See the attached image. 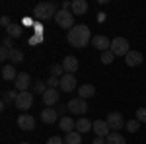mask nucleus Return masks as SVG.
<instances>
[{
    "mask_svg": "<svg viewBox=\"0 0 146 144\" xmlns=\"http://www.w3.org/2000/svg\"><path fill=\"white\" fill-rule=\"evenodd\" d=\"M62 68H64L66 74H74V72L78 70V58H76V56H64Z\"/></svg>",
    "mask_w": 146,
    "mask_h": 144,
    "instance_id": "4468645a",
    "label": "nucleus"
},
{
    "mask_svg": "<svg viewBox=\"0 0 146 144\" xmlns=\"http://www.w3.org/2000/svg\"><path fill=\"white\" fill-rule=\"evenodd\" d=\"M94 94H96V88H94L92 84H82L78 88V98H82V100H88Z\"/></svg>",
    "mask_w": 146,
    "mask_h": 144,
    "instance_id": "aec40b11",
    "label": "nucleus"
},
{
    "mask_svg": "<svg viewBox=\"0 0 146 144\" xmlns=\"http://www.w3.org/2000/svg\"><path fill=\"white\" fill-rule=\"evenodd\" d=\"M92 47H96L98 51H109L111 49V41L105 37V35H94V39H92Z\"/></svg>",
    "mask_w": 146,
    "mask_h": 144,
    "instance_id": "1a4fd4ad",
    "label": "nucleus"
},
{
    "mask_svg": "<svg viewBox=\"0 0 146 144\" xmlns=\"http://www.w3.org/2000/svg\"><path fill=\"white\" fill-rule=\"evenodd\" d=\"M105 144H127V140L121 136V133H111L105 138Z\"/></svg>",
    "mask_w": 146,
    "mask_h": 144,
    "instance_id": "b1692460",
    "label": "nucleus"
},
{
    "mask_svg": "<svg viewBox=\"0 0 146 144\" xmlns=\"http://www.w3.org/2000/svg\"><path fill=\"white\" fill-rule=\"evenodd\" d=\"M14 105H16V109H29L31 105H33V94L27 90V92H20L18 94V98H16V101H14Z\"/></svg>",
    "mask_w": 146,
    "mask_h": 144,
    "instance_id": "423d86ee",
    "label": "nucleus"
},
{
    "mask_svg": "<svg viewBox=\"0 0 146 144\" xmlns=\"http://www.w3.org/2000/svg\"><path fill=\"white\" fill-rule=\"evenodd\" d=\"M29 84H31V76L27 72H20L18 78H16V82H14V86H16L18 92H27L29 90Z\"/></svg>",
    "mask_w": 146,
    "mask_h": 144,
    "instance_id": "6e6552de",
    "label": "nucleus"
},
{
    "mask_svg": "<svg viewBox=\"0 0 146 144\" xmlns=\"http://www.w3.org/2000/svg\"><path fill=\"white\" fill-rule=\"evenodd\" d=\"M56 119H58V113L55 109H51V107H47V109L41 111V121L45 123V125H55Z\"/></svg>",
    "mask_w": 146,
    "mask_h": 144,
    "instance_id": "2eb2a0df",
    "label": "nucleus"
},
{
    "mask_svg": "<svg viewBox=\"0 0 146 144\" xmlns=\"http://www.w3.org/2000/svg\"><path fill=\"white\" fill-rule=\"evenodd\" d=\"M47 144H64V138H60V136H51Z\"/></svg>",
    "mask_w": 146,
    "mask_h": 144,
    "instance_id": "473e14b6",
    "label": "nucleus"
},
{
    "mask_svg": "<svg viewBox=\"0 0 146 144\" xmlns=\"http://www.w3.org/2000/svg\"><path fill=\"white\" fill-rule=\"evenodd\" d=\"M18 127H20L22 131H33L35 129V119L31 115H27V113H22V115L18 117Z\"/></svg>",
    "mask_w": 146,
    "mask_h": 144,
    "instance_id": "9d476101",
    "label": "nucleus"
},
{
    "mask_svg": "<svg viewBox=\"0 0 146 144\" xmlns=\"http://www.w3.org/2000/svg\"><path fill=\"white\" fill-rule=\"evenodd\" d=\"M58 127H60V131H64V133H72V131H76V123L72 121L70 117H60L58 119Z\"/></svg>",
    "mask_w": 146,
    "mask_h": 144,
    "instance_id": "a211bd4d",
    "label": "nucleus"
},
{
    "mask_svg": "<svg viewBox=\"0 0 146 144\" xmlns=\"http://www.w3.org/2000/svg\"><path fill=\"white\" fill-rule=\"evenodd\" d=\"M111 53L115 56H123L125 58L131 53V45L125 37H115V39H111Z\"/></svg>",
    "mask_w": 146,
    "mask_h": 144,
    "instance_id": "7ed1b4c3",
    "label": "nucleus"
},
{
    "mask_svg": "<svg viewBox=\"0 0 146 144\" xmlns=\"http://www.w3.org/2000/svg\"><path fill=\"white\" fill-rule=\"evenodd\" d=\"M66 39L74 49H84L86 45L90 43V39H94V37L90 35V27L84 25V23H80V25H74L66 33Z\"/></svg>",
    "mask_w": 146,
    "mask_h": 144,
    "instance_id": "f257e3e1",
    "label": "nucleus"
},
{
    "mask_svg": "<svg viewBox=\"0 0 146 144\" xmlns=\"http://www.w3.org/2000/svg\"><path fill=\"white\" fill-rule=\"evenodd\" d=\"M33 90H35V94H45L47 90H49V86H47V82H43V80H39V82H35V86H33Z\"/></svg>",
    "mask_w": 146,
    "mask_h": 144,
    "instance_id": "bb28decb",
    "label": "nucleus"
},
{
    "mask_svg": "<svg viewBox=\"0 0 146 144\" xmlns=\"http://www.w3.org/2000/svg\"><path fill=\"white\" fill-rule=\"evenodd\" d=\"M20 144H29V142H20Z\"/></svg>",
    "mask_w": 146,
    "mask_h": 144,
    "instance_id": "e433bc0d",
    "label": "nucleus"
},
{
    "mask_svg": "<svg viewBox=\"0 0 146 144\" xmlns=\"http://www.w3.org/2000/svg\"><path fill=\"white\" fill-rule=\"evenodd\" d=\"M6 33H8V37H14V39H18V37L22 35V27H20L18 23H12L10 27L6 29Z\"/></svg>",
    "mask_w": 146,
    "mask_h": 144,
    "instance_id": "393cba45",
    "label": "nucleus"
},
{
    "mask_svg": "<svg viewBox=\"0 0 146 144\" xmlns=\"http://www.w3.org/2000/svg\"><path fill=\"white\" fill-rule=\"evenodd\" d=\"M142 60H144V56H142L140 51H131L129 55L125 56L127 66H140V64H142Z\"/></svg>",
    "mask_w": 146,
    "mask_h": 144,
    "instance_id": "ddd939ff",
    "label": "nucleus"
},
{
    "mask_svg": "<svg viewBox=\"0 0 146 144\" xmlns=\"http://www.w3.org/2000/svg\"><path fill=\"white\" fill-rule=\"evenodd\" d=\"M64 74H66V72H64L62 64H53V66H51V76H55V78H62Z\"/></svg>",
    "mask_w": 146,
    "mask_h": 144,
    "instance_id": "a878e982",
    "label": "nucleus"
},
{
    "mask_svg": "<svg viewBox=\"0 0 146 144\" xmlns=\"http://www.w3.org/2000/svg\"><path fill=\"white\" fill-rule=\"evenodd\" d=\"M70 12H72L74 16H84V14L88 12V2H86V0H72Z\"/></svg>",
    "mask_w": 146,
    "mask_h": 144,
    "instance_id": "f3484780",
    "label": "nucleus"
},
{
    "mask_svg": "<svg viewBox=\"0 0 146 144\" xmlns=\"http://www.w3.org/2000/svg\"><path fill=\"white\" fill-rule=\"evenodd\" d=\"M113 58H115V55L111 53V49H109V51H103V53H101V62H103V64H111Z\"/></svg>",
    "mask_w": 146,
    "mask_h": 144,
    "instance_id": "cd10ccee",
    "label": "nucleus"
},
{
    "mask_svg": "<svg viewBox=\"0 0 146 144\" xmlns=\"http://www.w3.org/2000/svg\"><path fill=\"white\" fill-rule=\"evenodd\" d=\"M2 47H8V49H14V47H12V37H4V39H2Z\"/></svg>",
    "mask_w": 146,
    "mask_h": 144,
    "instance_id": "f704fd0d",
    "label": "nucleus"
},
{
    "mask_svg": "<svg viewBox=\"0 0 146 144\" xmlns=\"http://www.w3.org/2000/svg\"><path fill=\"white\" fill-rule=\"evenodd\" d=\"M55 22L58 27H62V29H72L74 27V14L70 10H58L55 16Z\"/></svg>",
    "mask_w": 146,
    "mask_h": 144,
    "instance_id": "20e7f679",
    "label": "nucleus"
},
{
    "mask_svg": "<svg viewBox=\"0 0 146 144\" xmlns=\"http://www.w3.org/2000/svg\"><path fill=\"white\" fill-rule=\"evenodd\" d=\"M0 23H2V27H6V29L12 25V22H10V18H8V16H2V18H0Z\"/></svg>",
    "mask_w": 146,
    "mask_h": 144,
    "instance_id": "72a5a7b5",
    "label": "nucleus"
},
{
    "mask_svg": "<svg viewBox=\"0 0 146 144\" xmlns=\"http://www.w3.org/2000/svg\"><path fill=\"white\" fill-rule=\"evenodd\" d=\"M138 127H140V125H138V121H136V119L127 121V125H125V129H127L129 133H136V131H138Z\"/></svg>",
    "mask_w": 146,
    "mask_h": 144,
    "instance_id": "c85d7f7f",
    "label": "nucleus"
},
{
    "mask_svg": "<svg viewBox=\"0 0 146 144\" xmlns=\"http://www.w3.org/2000/svg\"><path fill=\"white\" fill-rule=\"evenodd\" d=\"M33 16L37 20H51V18H55L56 16V4L55 2H41V4H37L33 10Z\"/></svg>",
    "mask_w": 146,
    "mask_h": 144,
    "instance_id": "f03ea898",
    "label": "nucleus"
},
{
    "mask_svg": "<svg viewBox=\"0 0 146 144\" xmlns=\"http://www.w3.org/2000/svg\"><path fill=\"white\" fill-rule=\"evenodd\" d=\"M66 109L70 113H74V115H84L88 111V103H86V100H82V98H72V100L68 101Z\"/></svg>",
    "mask_w": 146,
    "mask_h": 144,
    "instance_id": "0eeeda50",
    "label": "nucleus"
},
{
    "mask_svg": "<svg viewBox=\"0 0 146 144\" xmlns=\"http://www.w3.org/2000/svg\"><path fill=\"white\" fill-rule=\"evenodd\" d=\"M92 129H94L96 136H101V138H107L111 134V129H109L107 121H94V127Z\"/></svg>",
    "mask_w": 146,
    "mask_h": 144,
    "instance_id": "9b49d317",
    "label": "nucleus"
},
{
    "mask_svg": "<svg viewBox=\"0 0 146 144\" xmlns=\"http://www.w3.org/2000/svg\"><path fill=\"white\" fill-rule=\"evenodd\" d=\"M74 88H76V78H74V74H64V76L60 78V90L62 92L70 94V92H74Z\"/></svg>",
    "mask_w": 146,
    "mask_h": 144,
    "instance_id": "f8f14e48",
    "label": "nucleus"
},
{
    "mask_svg": "<svg viewBox=\"0 0 146 144\" xmlns=\"http://www.w3.org/2000/svg\"><path fill=\"white\" fill-rule=\"evenodd\" d=\"M10 62L12 64H22L23 62V51L22 49H10Z\"/></svg>",
    "mask_w": 146,
    "mask_h": 144,
    "instance_id": "4be33fe9",
    "label": "nucleus"
},
{
    "mask_svg": "<svg viewBox=\"0 0 146 144\" xmlns=\"http://www.w3.org/2000/svg\"><path fill=\"white\" fill-rule=\"evenodd\" d=\"M47 86L51 90H56V88H60V78H55V76H51L49 80H47Z\"/></svg>",
    "mask_w": 146,
    "mask_h": 144,
    "instance_id": "c756f323",
    "label": "nucleus"
},
{
    "mask_svg": "<svg viewBox=\"0 0 146 144\" xmlns=\"http://www.w3.org/2000/svg\"><path fill=\"white\" fill-rule=\"evenodd\" d=\"M64 144H82V134L78 131H72L64 136Z\"/></svg>",
    "mask_w": 146,
    "mask_h": 144,
    "instance_id": "5701e85b",
    "label": "nucleus"
},
{
    "mask_svg": "<svg viewBox=\"0 0 146 144\" xmlns=\"http://www.w3.org/2000/svg\"><path fill=\"white\" fill-rule=\"evenodd\" d=\"M107 125H109L111 133H119L121 129H125L127 121L123 119V115H121V113H117V111H111V113L107 115Z\"/></svg>",
    "mask_w": 146,
    "mask_h": 144,
    "instance_id": "39448f33",
    "label": "nucleus"
},
{
    "mask_svg": "<svg viewBox=\"0 0 146 144\" xmlns=\"http://www.w3.org/2000/svg\"><path fill=\"white\" fill-rule=\"evenodd\" d=\"M2 78H4V80H8V82H16L18 72H16L14 64H4V66H2Z\"/></svg>",
    "mask_w": 146,
    "mask_h": 144,
    "instance_id": "6ab92c4d",
    "label": "nucleus"
},
{
    "mask_svg": "<svg viewBox=\"0 0 146 144\" xmlns=\"http://www.w3.org/2000/svg\"><path fill=\"white\" fill-rule=\"evenodd\" d=\"M136 121L138 123H146V107L136 109Z\"/></svg>",
    "mask_w": 146,
    "mask_h": 144,
    "instance_id": "7c9ffc66",
    "label": "nucleus"
},
{
    "mask_svg": "<svg viewBox=\"0 0 146 144\" xmlns=\"http://www.w3.org/2000/svg\"><path fill=\"white\" fill-rule=\"evenodd\" d=\"M94 144H105V138H101V136H96V138H94Z\"/></svg>",
    "mask_w": 146,
    "mask_h": 144,
    "instance_id": "c9c22d12",
    "label": "nucleus"
},
{
    "mask_svg": "<svg viewBox=\"0 0 146 144\" xmlns=\"http://www.w3.org/2000/svg\"><path fill=\"white\" fill-rule=\"evenodd\" d=\"M58 96H60L58 90H51V88H49L41 98H43V103H45L47 107H51V105H55L56 101H58Z\"/></svg>",
    "mask_w": 146,
    "mask_h": 144,
    "instance_id": "dca6fc26",
    "label": "nucleus"
},
{
    "mask_svg": "<svg viewBox=\"0 0 146 144\" xmlns=\"http://www.w3.org/2000/svg\"><path fill=\"white\" fill-rule=\"evenodd\" d=\"M94 127V123H90L88 119H84V117H80L78 121H76V131H78L80 134L84 133H90V129Z\"/></svg>",
    "mask_w": 146,
    "mask_h": 144,
    "instance_id": "412c9836",
    "label": "nucleus"
},
{
    "mask_svg": "<svg viewBox=\"0 0 146 144\" xmlns=\"http://www.w3.org/2000/svg\"><path fill=\"white\" fill-rule=\"evenodd\" d=\"M0 60H10V49L8 47H2L0 49Z\"/></svg>",
    "mask_w": 146,
    "mask_h": 144,
    "instance_id": "2f4dec72",
    "label": "nucleus"
}]
</instances>
